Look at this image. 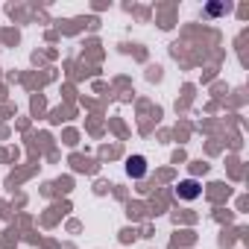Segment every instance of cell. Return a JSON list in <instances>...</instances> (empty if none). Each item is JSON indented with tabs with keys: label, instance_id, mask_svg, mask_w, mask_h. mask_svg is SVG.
Returning a JSON list of instances; mask_svg holds the SVG:
<instances>
[{
	"label": "cell",
	"instance_id": "cell-1",
	"mask_svg": "<svg viewBox=\"0 0 249 249\" xmlns=\"http://www.w3.org/2000/svg\"><path fill=\"white\" fill-rule=\"evenodd\" d=\"M179 196H182V199H196V196H199V185H196L194 179H185V182L179 185Z\"/></svg>",
	"mask_w": 249,
	"mask_h": 249
},
{
	"label": "cell",
	"instance_id": "cell-2",
	"mask_svg": "<svg viewBox=\"0 0 249 249\" xmlns=\"http://www.w3.org/2000/svg\"><path fill=\"white\" fill-rule=\"evenodd\" d=\"M126 170H129V176H144V173H147V167H144V159H141V156H135V159H129V164H126Z\"/></svg>",
	"mask_w": 249,
	"mask_h": 249
}]
</instances>
